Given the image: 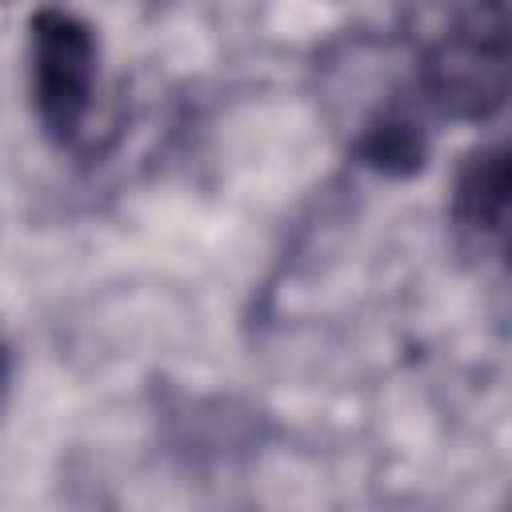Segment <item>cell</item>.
Masks as SVG:
<instances>
[{"mask_svg": "<svg viewBox=\"0 0 512 512\" xmlns=\"http://www.w3.org/2000/svg\"><path fill=\"white\" fill-rule=\"evenodd\" d=\"M420 100L448 120H492L508 100V0H468L420 52Z\"/></svg>", "mask_w": 512, "mask_h": 512, "instance_id": "6da1fadb", "label": "cell"}, {"mask_svg": "<svg viewBox=\"0 0 512 512\" xmlns=\"http://www.w3.org/2000/svg\"><path fill=\"white\" fill-rule=\"evenodd\" d=\"M96 32L68 8H40L28 20L32 104L48 140L72 144L84 128L96 88Z\"/></svg>", "mask_w": 512, "mask_h": 512, "instance_id": "7a4b0ae2", "label": "cell"}, {"mask_svg": "<svg viewBox=\"0 0 512 512\" xmlns=\"http://www.w3.org/2000/svg\"><path fill=\"white\" fill-rule=\"evenodd\" d=\"M452 220L480 244H500L508 224V152L504 144H484L464 156L452 180Z\"/></svg>", "mask_w": 512, "mask_h": 512, "instance_id": "3957f363", "label": "cell"}, {"mask_svg": "<svg viewBox=\"0 0 512 512\" xmlns=\"http://www.w3.org/2000/svg\"><path fill=\"white\" fill-rule=\"evenodd\" d=\"M356 156L368 168L384 172V176H408V172H416L424 164L428 136H424V128H420V120L412 112L392 108V112H380L364 128V136L356 144Z\"/></svg>", "mask_w": 512, "mask_h": 512, "instance_id": "277c9868", "label": "cell"}, {"mask_svg": "<svg viewBox=\"0 0 512 512\" xmlns=\"http://www.w3.org/2000/svg\"><path fill=\"white\" fill-rule=\"evenodd\" d=\"M4 384H8V352L0 344V392H4Z\"/></svg>", "mask_w": 512, "mask_h": 512, "instance_id": "5b68a950", "label": "cell"}]
</instances>
